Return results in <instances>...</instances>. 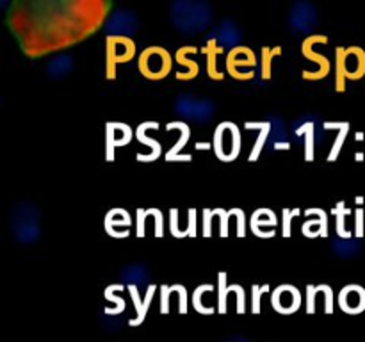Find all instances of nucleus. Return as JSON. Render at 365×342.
Returning <instances> with one entry per match:
<instances>
[{
	"mask_svg": "<svg viewBox=\"0 0 365 342\" xmlns=\"http://www.w3.org/2000/svg\"><path fill=\"white\" fill-rule=\"evenodd\" d=\"M365 75V52L360 46L337 48L335 91H346V81H360Z\"/></svg>",
	"mask_w": 365,
	"mask_h": 342,
	"instance_id": "2",
	"label": "nucleus"
},
{
	"mask_svg": "<svg viewBox=\"0 0 365 342\" xmlns=\"http://www.w3.org/2000/svg\"><path fill=\"white\" fill-rule=\"evenodd\" d=\"M214 216L220 217V237H228V224H230V212L221 207L212 209Z\"/></svg>",
	"mask_w": 365,
	"mask_h": 342,
	"instance_id": "30",
	"label": "nucleus"
},
{
	"mask_svg": "<svg viewBox=\"0 0 365 342\" xmlns=\"http://www.w3.org/2000/svg\"><path fill=\"white\" fill-rule=\"evenodd\" d=\"M228 291L230 292H235L237 294V314H245L246 310V294H245V289H242V285H230L228 287Z\"/></svg>",
	"mask_w": 365,
	"mask_h": 342,
	"instance_id": "37",
	"label": "nucleus"
},
{
	"mask_svg": "<svg viewBox=\"0 0 365 342\" xmlns=\"http://www.w3.org/2000/svg\"><path fill=\"white\" fill-rule=\"evenodd\" d=\"M302 305V294L292 285H280L273 291V309L280 314H292Z\"/></svg>",
	"mask_w": 365,
	"mask_h": 342,
	"instance_id": "10",
	"label": "nucleus"
},
{
	"mask_svg": "<svg viewBox=\"0 0 365 342\" xmlns=\"http://www.w3.org/2000/svg\"><path fill=\"white\" fill-rule=\"evenodd\" d=\"M299 214H302V209H287L285 207L284 210H282V235L284 237H291L292 235V219L294 217H298Z\"/></svg>",
	"mask_w": 365,
	"mask_h": 342,
	"instance_id": "23",
	"label": "nucleus"
},
{
	"mask_svg": "<svg viewBox=\"0 0 365 342\" xmlns=\"http://www.w3.org/2000/svg\"><path fill=\"white\" fill-rule=\"evenodd\" d=\"M153 219H155V235L164 237V216L159 209H152Z\"/></svg>",
	"mask_w": 365,
	"mask_h": 342,
	"instance_id": "41",
	"label": "nucleus"
},
{
	"mask_svg": "<svg viewBox=\"0 0 365 342\" xmlns=\"http://www.w3.org/2000/svg\"><path fill=\"white\" fill-rule=\"evenodd\" d=\"M170 232L175 239L187 237V234H185L184 228H180V224H178V209L170 210Z\"/></svg>",
	"mask_w": 365,
	"mask_h": 342,
	"instance_id": "31",
	"label": "nucleus"
},
{
	"mask_svg": "<svg viewBox=\"0 0 365 342\" xmlns=\"http://www.w3.org/2000/svg\"><path fill=\"white\" fill-rule=\"evenodd\" d=\"M171 18L182 32L202 31L210 20V7L203 0H175Z\"/></svg>",
	"mask_w": 365,
	"mask_h": 342,
	"instance_id": "1",
	"label": "nucleus"
},
{
	"mask_svg": "<svg viewBox=\"0 0 365 342\" xmlns=\"http://www.w3.org/2000/svg\"><path fill=\"white\" fill-rule=\"evenodd\" d=\"M152 128H159V121H143V123H139V127L135 128V138H138V141L150 146V153H146V155L138 153V155H135V159H138L139 162H153V160H157L159 157H163V145H160L159 141H155V139L148 138V130H152Z\"/></svg>",
	"mask_w": 365,
	"mask_h": 342,
	"instance_id": "8",
	"label": "nucleus"
},
{
	"mask_svg": "<svg viewBox=\"0 0 365 342\" xmlns=\"http://www.w3.org/2000/svg\"><path fill=\"white\" fill-rule=\"evenodd\" d=\"M331 214H335V228H337V235L342 239H351V232L346 228V217H348V214H351V209H348L344 203V200L342 202H339L337 205L334 207V210H331Z\"/></svg>",
	"mask_w": 365,
	"mask_h": 342,
	"instance_id": "19",
	"label": "nucleus"
},
{
	"mask_svg": "<svg viewBox=\"0 0 365 342\" xmlns=\"http://www.w3.org/2000/svg\"><path fill=\"white\" fill-rule=\"evenodd\" d=\"M364 224H365V212L362 207H359V209L355 210V235L359 239H362L365 234Z\"/></svg>",
	"mask_w": 365,
	"mask_h": 342,
	"instance_id": "39",
	"label": "nucleus"
},
{
	"mask_svg": "<svg viewBox=\"0 0 365 342\" xmlns=\"http://www.w3.org/2000/svg\"><path fill=\"white\" fill-rule=\"evenodd\" d=\"M135 132L127 123L121 121H107L106 123V160L113 162L116 159V148L128 145Z\"/></svg>",
	"mask_w": 365,
	"mask_h": 342,
	"instance_id": "6",
	"label": "nucleus"
},
{
	"mask_svg": "<svg viewBox=\"0 0 365 342\" xmlns=\"http://www.w3.org/2000/svg\"><path fill=\"white\" fill-rule=\"evenodd\" d=\"M245 128L246 130L259 132V134H257L255 142H253L252 152H250V157H248L250 162H257L260 157V153H262L264 145H266L267 138H269V134H271V123L269 121H246Z\"/></svg>",
	"mask_w": 365,
	"mask_h": 342,
	"instance_id": "14",
	"label": "nucleus"
},
{
	"mask_svg": "<svg viewBox=\"0 0 365 342\" xmlns=\"http://www.w3.org/2000/svg\"><path fill=\"white\" fill-rule=\"evenodd\" d=\"M253 314L260 312V298L262 294L269 292V285H253Z\"/></svg>",
	"mask_w": 365,
	"mask_h": 342,
	"instance_id": "36",
	"label": "nucleus"
},
{
	"mask_svg": "<svg viewBox=\"0 0 365 342\" xmlns=\"http://www.w3.org/2000/svg\"><path fill=\"white\" fill-rule=\"evenodd\" d=\"M187 237H196L198 235V216H196V209L187 210Z\"/></svg>",
	"mask_w": 365,
	"mask_h": 342,
	"instance_id": "35",
	"label": "nucleus"
},
{
	"mask_svg": "<svg viewBox=\"0 0 365 342\" xmlns=\"http://www.w3.org/2000/svg\"><path fill=\"white\" fill-rule=\"evenodd\" d=\"M355 160H359V162H362V160H364V153H362V152H356V153H355Z\"/></svg>",
	"mask_w": 365,
	"mask_h": 342,
	"instance_id": "47",
	"label": "nucleus"
},
{
	"mask_svg": "<svg viewBox=\"0 0 365 342\" xmlns=\"http://www.w3.org/2000/svg\"><path fill=\"white\" fill-rule=\"evenodd\" d=\"M241 128L234 121H223V123L217 125L212 141V148L217 159L223 160V162H234L241 153Z\"/></svg>",
	"mask_w": 365,
	"mask_h": 342,
	"instance_id": "3",
	"label": "nucleus"
},
{
	"mask_svg": "<svg viewBox=\"0 0 365 342\" xmlns=\"http://www.w3.org/2000/svg\"><path fill=\"white\" fill-rule=\"evenodd\" d=\"M212 209L202 210V235L203 237H212V219H214Z\"/></svg>",
	"mask_w": 365,
	"mask_h": 342,
	"instance_id": "32",
	"label": "nucleus"
},
{
	"mask_svg": "<svg viewBox=\"0 0 365 342\" xmlns=\"http://www.w3.org/2000/svg\"><path fill=\"white\" fill-rule=\"evenodd\" d=\"M207 291H214V285L210 284H205V285H200L198 289L195 291V296H192V303H195V309L198 310L200 314H212L214 309H207V306H203V292Z\"/></svg>",
	"mask_w": 365,
	"mask_h": 342,
	"instance_id": "26",
	"label": "nucleus"
},
{
	"mask_svg": "<svg viewBox=\"0 0 365 342\" xmlns=\"http://www.w3.org/2000/svg\"><path fill=\"white\" fill-rule=\"evenodd\" d=\"M305 216L310 217L309 221H305L302 232L305 237H328V214L327 210L319 209H307Z\"/></svg>",
	"mask_w": 365,
	"mask_h": 342,
	"instance_id": "12",
	"label": "nucleus"
},
{
	"mask_svg": "<svg viewBox=\"0 0 365 342\" xmlns=\"http://www.w3.org/2000/svg\"><path fill=\"white\" fill-rule=\"evenodd\" d=\"M168 130H178L180 132V138H178L177 145L171 146L170 150L166 152V155H164V159L168 160V162H191L192 160V155H189V153H182V150H184V146L187 145L189 139H191V127H189L185 121H170V123L166 125Z\"/></svg>",
	"mask_w": 365,
	"mask_h": 342,
	"instance_id": "7",
	"label": "nucleus"
},
{
	"mask_svg": "<svg viewBox=\"0 0 365 342\" xmlns=\"http://www.w3.org/2000/svg\"><path fill=\"white\" fill-rule=\"evenodd\" d=\"M195 148L196 150H210L212 148V142H196Z\"/></svg>",
	"mask_w": 365,
	"mask_h": 342,
	"instance_id": "45",
	"label": "nucleus"
},
{
	"mask_svg": "<svg viewBox=\"0 0 365 342\" xmlns=\"http://www.w3.org/2000/svg\"><path fill=\"white\" fill-rule=\"evenodd\" d=\"M230 212L232 217H235L237 219V237H245L246 235V216H245V210L239 209V207H234V209L228 210Z\"/></svg>",
	"mask_w": 365,
	"mask_h": 342,
	"instance_id": "33",
	"label": "nucleus"
},
{
	"mask_svg": "<svg viewBox=\"0 0 365 342\" xmlns=\"http://www.w3.org/2000/svg\"><path fill=\"white\" fill-rule=\"evenodd\" d=\"M173 292V285H163L160 287V312L168 314L170 310V294Z\"/></svg>",
	"mask_w": 365,
	"mask_h": 342,
	"instance_id": "38",
	"label": "nucleus"
},
{
	"mask_svg": "<svg viewBox=\"0 0 365 342\" xmlns=\"http://www.w3.org/2000/svg\"><path fill=\"white\" fill-rule=\"evenodd\" d=\"M135 27H138V20L128 11H118L110 16L109 24H107V28H114V34L110 36L130 34V32L135 31Z\"/></svg>",
	"mask_w": 365,
	"mask_h": 342,
	"instance_id": "17",
	"label": "nucleus"
},
{
	"mask_svg": "<svg viewBox=\"0 0 365 342\" xmlns=\"http://www.w3.org/2000/svg\"><path fill=\"white\" fill-rule=\"evenodd\" d=\"M228 287L230 285L227 284V273H220V305H217V310L221 314L227 312V296L230 294Z\"/></svg>",
	"mask_w": 365,
	"mask_h": 342,
	"instance_id": "29",
	"label": "nucleus"
},
{
	"mask_svg": "<svg viewBox=\"0 0 365 342\" xmlns=\"http://www.w3.org/2000/svg\"><path fill=\"white\" fill-rule=\"evenodd\" d=\"M349 128H351V125H349V121H342V127L339 128V135L335 138V142L334 146H331L330 153H328V162H335V160L339 159V155H341L342 152V146H344L346 142V138H348L349 134Z\"/></svg>",
	"mask_w": 365,
	"mask_h": 342,
	"instance_id": "22",
	"label": "nucleus"
},
{
	"mask_svg": "<svg viewBox=\"0 0 365 342\" xmlns=\"http://www.w3.org/2000/svg\"><path fill=\"white\" fill-rule=\"evenodd\" d=\"M303 53H305L310 61L319 64V70L317 71H303V78H305V81H321V78H324L328 73H330V61H328V57L314 52L312 39L310 38L307 39L305 45H303Z\"/></svg>",
	"mask_w": 365,
	"mask_h": 342,
	"instance_id": "15",
	"label": "nucleus"
},
{
	"mask_svg": "<svg viewBox=\"0 0 365 342\" xmlns=\"http://www.w3.org/2000/svg\"><path fill=\"white\" fill-rule=\"evenodd\" d=\"M135 46L127 36H109L107 38V78H116V66L134 57Z\"/></svg>",
	"mask_w": 365,
	"mask_h": 342,
	"instance_id": "5",
	"label": "nucleus"
},
{
	"mask_svg": "<svg viewBox=\"0 0 365 342\" xmlns=\"http://www.w3.org/2000/svg\"><path fill=\"white\" fill-rule=\"evenodd\" d=\"M339 305L348 314L362 312L365 309V289L360 285H346L339 294Z\"/></svg>",
	"mask_w": 365,
	"mask_h": 342,
	"instance_id": "13",
	"label": "nucleus"
},
{
	"mask_svg": "<svg viewBox=\"0 0 365 342\" xmlns=\"http://www.w3.org/2000/svg\"><path fill=\"white\" fill-rule=\"evenodd\" d=\"M106 232L114 239H125L130 235V228H123V230H118V228H106Z\"/></svg>",
	"mask_w": 365,
	"mask_h": 342,
	"instance_id": "43",
	"label": "nucleus"
},
{
	"mask_svg": "<svg viewBox=\"0 0 365 342\" xmlns=\"http://www.w3.org/2000/svg\"><path fill=\"white\" fill-rule=\"evenodd\" d=\"M289 20H291V25L294 31H309L317 21L316 7L312 4L305 2V0H299V2H296L292 6Z\"/></svg>",
	"mask_w": 365,
	"mask_h": 342,
	"instance_id": "11",
	"label": "nucleus"
},
{
	"mask_svg": "<svg viewBox=\"0 0 365 342\" xmlns=\"http://www.w3.org/2000/svg\"><path fill=\"white\" fill-rule=\"evenodd\" d=\"M316 294H317V287L309 285V287H307V312L309 314L316 312Z\"/></svg>",
	"mask_w": 365,
	"mask_h": 342,
	"instance_id": "40",
	"label": "nucleus"
},
{
	"mask_svg": "<svg viewBox=\"0 0 365 342\" xmlns=\"http://www.w3.org/2000/svg\"><path fill=\"white\" fill-rule=\"evenodd\" d=\"M187 52H189V46L180 48L177 52V61L182 64V66H185V73H180V71L177 73L178 81H191V78H195L196 75H198V70H200L198 64H196L195 61L189 59V57H185L187 56Z\"/></svg>",
	"mask_w": 365,
	"mask_h": 342,
	"instance_id": "21",
	"label": "nucleus"
},
{
	"mask_svg": "<svg viewBox=\"0 0 365 342\" xmlns=\"http://www.w3.org/2000/svg\"><path fill=\"white\" fill-rule=\"evenodd\" d=\"M364 139H365L364 132H356V134H355V141H364Z\"/></svg>",
	"mask_w": 365,
	"mask_h": 342,
	"instance_id": "46",
	"label": "nucleus"
},
{
	"mask_svg": "<svg viewBox=\"0 0 365 342\" xmlns=\"http://www.w3.org/2000/svg\"><path fill=\"white\" fill-rule=\"evenodd\" d=\"M296 135H305V160L312 162L316 159V125L312 121H307L302 127L296 128Z\"/></svg>",
	"mask_w": 365,
	"mask_h": 342,
	"instance_id": "18",
	"label": "nucleus"
},
{
	"mask_svg": "<svg viewBox=\"0 0 365 342\" xmlns=\"http://www.w3.org/2000/svg\"><path fill=\"white\" fill-rule=\"evenodd\" d=\"M146 217H148L146 209H138V212H135V235L138 237L146 235Z\"/></svg>",
	"mask_w": 365,
	"mask_h": 342,
	"instance_id": "34",
	"label": "nucleus"
},
{
	"mask_svg": "<svg viewBox=\"0 0 365 342\" xmlns=\"http://www.w3.org/2000/svg\"><path fill=\"white\" fill-rule=\"evenodd\" d=\"M209 48H210L209 66H207V70H209V77L214 78V81H223L225 75L216 68V56H214V50H217V39H210Z\"/></svg>",
	"mask_w": 365,
	"mask_h": 342,
	"instance_id": "25",
	"label": "nucleus"
},
{
	"mask_svg": "<svg viewBox=\"0 0 365 342\" xmlns=\"http://www.w3.org/2000/svg\"><path fill=\"white\" fill-rule=\"evenodd\" d=\"M130 214L125 209H110L107 212L103 227L106 228H130Z\"/></svg>",
	"mask_w": 365,
	"mask_h": 342,
	"instance_id": "20",
	"label": "nucleus"
},
{
	"mask_svg": "<svg viewBox=\"0 0 365 342\" xmlns=\"http://www.w3.org/2000/svg\"><path fill=\"white\" fill-rule=\"evenodd\" d=\"M255 64H257L255 56H253L252 50L246 48V46H235V48L228 53L227 68H228V73H230L232 77H235V73L239 71V66L250 68V70H252Z\"/></svg>",
	"mask_w": 365,
	"mask_h": 342,
	"instance_id": "16",
	"label": "nucleus"
},
{
	"mask_svg": "<svg viewBox=\"0 0 365 342\" xmlns=\"http://www.w3.org/2000/svg\"><path fill=\"white\" fill-rule=\"evenodd\" d=\"M274 53H280V48H264L262 50V78L269 81L271 78V61H273Z\"/></svg>",
	"mask_w": 365,
	"mask_h": 342,
	"instance_id": "28",
	"label": "nucleus"
},
{
	"mask_svg": "<svg viewBox=\"0 0 365 342\" xmlns=\"http://www.w3.org/2000/svg\"><path fill=\"white\" fill-rule=\"evenodd\" d=\"M355 202L359 203V205H362V203H364V198H362V196H356V198H355Z\"/></svg>",
	"mask_w": 365,
	"mask_h": 342,
	"instance_id": "48",
	"label": "nucleus"
},
{
	"mask_svg": "<svg viewBox=\"0 0 365 342\" xmlns=\"http://www.w3.org/2000/svg\"><path fill=\"white\" fill-rule=\"evenodd\" d=\"M171 56L160 46H150L139 57V71L150 81H163L171 71Z\"/></svg>",
	"mask_w": 365,
	"mask_h": 342,
	"instance_id": "4",
	"label": "nucleus"
},
{
	"mask_svg": "<svg viewBox=\"0 0 365 342\" xmlns=\"http://www.w3.org/2000/svg\"><path fill=\"white\" fill-rule=\"evenodd\" d=\"M278 224L277 214L271 209H257L250 219V228L260 239H271L277 235L274 227Z\"/></svg>",
	"mask_w": 365,
	"mask_h": 342,
	"instance_id": "9",
	"label": "nucleus"
},
{
	"mask_svg": "<svg viewBox=\"0 0 365 342\" xmlns=\"http://www.w3.org/2000/svg\"><path fill=\"white\" fill-rule=\"evenodd\" d=\"M221 41L225 43H237L239 41V31L232 21H225L221 25Z\"/></svg>",
	"mask_w": 365,
	"mask_h": 342,
	"instance_id": "27",
	"label": "nucleus"
},
{
	"mask_svg": "<svg viewBox=\"0 0 365 342\" xmlns=\"http://www.w3.org/2000/svg\"><path fill=\"white\" fill-rule=\"evenodd\" d=\"M177 289H178V296H180V299H178V310H180V314H187V291H185L184 285H178L177 284Z\"/></svg>",
	"mask_w": 365,
	"mask_h": 342,
	"instance_id": "42",
	"label": "nucleus"
},
{
	"mask_svg": "<svg viewBox=\"0 0 365 342\" xmlns=\"http://www.w3.org/2000/svg\"><path fill=\"white\" fill-rule=\"evenodd\" d=\"M153 294H155V285H148V289H146V296H145V299H143V306H141V310L138 312V317L132 321H128V324H130V326H138V324L143 323V319H145L146 312H148V309H150V303H152Z\"/></svg>",
	"mask_w": 365,
	"mask_h": 342,
	"instance_id": "24",
	"label": "nucleus"
},
{
	"mask_svg": "<svg viewBox=\"0 0 365 342\" xmlns=\"http://www.w3.org/2000/svg\"><path fill=\"white\" fill-rule=\"evenodd\" d=\"M274 150H291V142H289V141L274 142Z\"/></svg>",
	"mask_w": 365,
	"mask_h": 342,
	"instance_id": "44",
	"label": "nucleus"
}]
</instances>
